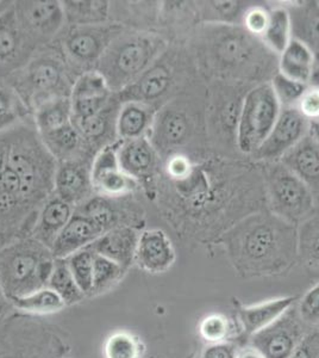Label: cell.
Returning a JSON list of instances; mask_svg holds the SVG:
<instances>
[{
    "label": "cell",
    "mask_w": 319,
    "mask_h": 358,
    "mask_svg": "<svg viewBox=\"0 0 319 358\" xmlns=\"http://www.w3.org/2000/svg\"><path fill=\"white\" fill-rule=\"evenodd\" d=\"M193 52L202 73L216 82L263 84L278 73L279 57L242 25L202 24Z\"/></svg>",
    "instance_id": "1"
},
{
    "label": "cell",
    "mask_w": 319,
    "mask_h": 358,
    "mask_svg": "<svg viewBox=\"0 0 319 358\" xmlns=\"http://www.w3.org/2000/svg\"><path fill=\"white\" fill-rule=\"evenodd\" d=\"M219 241L244 277L280 275L298 258V228L269 210L243 217Z\"/></svg>",
    "instance_id": "2"
},
{
    "label": "cell",
    "mask_w": 319,
    "mask_h": 358,
    "mask_svg": "<svg viewBox=\"0 0 319 358\" xmlns=\"http://www.w3.org/2000/svg\"><path fill=\"white\" fill-rule=\"evenodd\" d=\"M166 47L155 34H121L101 55L97 71L113 94H119L158 62Z\"/></svg>",
    "instance_id": "3"
},
{
    "label": "cell",
    "mask_w": 319,
    "mask_h": 358,
    "mask_svg": "<svg viewBox=\"0 0 319 358\" xmlns=\"http://www.w3.org/2000/svg\"><path fill=\"white\" fill-rule=\"evenodd\" d=\"M54 263L52 250L34 238L3 248L0 251V287L8 301L48 287Z\"/></svg>",
    "instance_id": "4"
},
{
    "label": "cell",
    "mask_w": 319,
    "mask_h": 358,
    "mask_svg": "<svg viewBox=\"0 0 319 358\" xmlns=\"http://www.w3.org/2000/svg\"><path fill=\"white\" fill-rule=\"evenodd\" d=\"M8 166L20 179V189L29 207H40L54 192L57 162L47 150L42 138L31 131L10 138Z\"/></svg>",
    "instance_id": "5"
},
{
    "label": "cell",
    "mask_w": 319,
    "mask_h": 358,
    "mask_svg": "<svg viewBox=\"0 0 319 358\" xmlns=\"http://www.w3.org/2000/svg\"><path fill=\"white\" fill-rule=\"evenodd\" d=\"M263 184L269 212L283 220L299 224L315 210L311 189L283 163L263 164Z\"/></svg>",
    "instance_id": "6"
},
{
    "label": "cell",
    "mask_w": 319,
    "mask_h": 358,
    "mask_svg": "<svg viewBox=\"0 0 319 358\" xmlns=\"http://www.w3.org/2000/svg\"><path fill=\"white\" fill-rule=\"evenodd\" d=\"M281 106L271 83H263L249 90L243 98L236 129V147L242 155H253L268 138Z\"/></svg>",
    "instance_id": "7"
},
{
    "label": "cell",
    "mask_w": 319,
    "mask_h": 358,
    "mask_svg": "<svg viewBox=\"0 0 319 358\" xmlns=\"http://www.w3.org/2000/svg\"><path fill=\"white\" fill-rule=\"evenodd\" d=\"M175 57H165V53L158 57L148 71L142 74L136 82L128 86L119 94L121 103L138 102L151 106V103L162 101L175 91L178 84L179 71L175 65Z\"/></svg>",
    "instance_id": "8"
},
{
    "label": "cell",
    "mask_w": 319,
    "mask_h": 358,
    "mask_svg": "<svg viewBox=\"0 0 319 358\" xmlns=\"http://www.w3.org/2000/svg\"><path fill=\"white\" fill-rule=\"evenodd\" d=\"M197 129V120L186 108L173 103L155 115L149 138L156 152L173 153L193 138Z\"/></svg>",
    "instance_id": "9"
},
{
    "label": "cell",
    "mask_w": 319,
    "mask_h": 358,
    "mask_svg": "<svg viewBox=\"0 0 319 358\" xmlns=\"http://www.w3.org/2000/svg\"><path fill=\"white\" fill-rule=\"evenodd\" d=\"M20 86L25 90V97L33 98L31 102L35 104V108L53 98L69 97L65 90H68L69 92L72 91L67 83L65 66L49 57L30 62L25 67Z\"/></svg>",
    "instance_id": "10"
},
{
    "label": "cell",
    "mask_w": 319,
    "mask_h": 358,
    "mask_svg": "<svg viewBox=\"0 0 319 358\" xmlns=\"http://www.w3.org/2000/svg\"><path fill=\"white\" fill-rule=\"evenodd\" d=\"M304 325L298 310L291 307L276 322L251 336V344L265 358H290L303 342Z\"/></svg>",
    "instance_id": "11"
},
{
    "label": "cell",
    "mask_w": 319,
    "mask_h": 358,
    "mask_svg": "<svg viewBox=\"0 0 319 358\" xmlns=\"http://www.w3.org/2000/svg\"><path fill=\"white\" fill-rule=\"evenodd\" d=\"M309 126L310 122L295 106L281 108L279 117L268 138L253 157L263 163L279 162L309 134Z\"/></svg>",
    "instance_id": "12"
},
{
    "label": "cell",
    "mask_w": 319,
    "mask_h": 358,
    "mask_svg": "<svg viewBox=\"0 0 319 358\" xmlns=\"http://www.w3.org/2000/svg\"><path fill=\"white\" fill-rule=\"evenodd\" d=\"M13 11L23 33L30 41L48 40L57 35L66 22L60 1H17Z\"/></svg>",
    "instance_id": "13"
},
{
    "label": "cell",
    "mask_w": 319,
    "mask_h": 358,
    "mask_svg": "<svg viewBox=\"0 0 319 358\" xmlns=\"http://www.w3.org/2000/svg\"><path fill=\"white\" fill-rule=\"evenodd\" d=\"M121 34L118 25H81L73 27L64 38V50L71 62L91 65L99 62L110 43Z\"/></svg>",
    "instance_id": "14"
},
{
    "label": "cell",
    "mask_w": 319,
    "mask_h": 358,
    "mask_svg": "<svg viewBox=\"0 0 319 358\" xmlns=\"http://www.w3.org/2000/svg\"><path fill=\"white\" fill-rule=\"evenodd\" d=\"M69 99L72 118H84L105 110L117 99V94L110 89L105 78L97 69H92L77 77L72 86Z\"/></svg>",
    "instance_id": "15"
},
{
    "label": "cell",
    "mask_w": 319,
    "mask_h": 358,
    "mask_svg": "<svg viewBox=\"0 0 319 358\" xmlns=\"http://www.w3.org/2000/svg\"><path fill=\"white\" fill-rule=\"evenodd\" d=\"M91 180L94 192L105 197H119L133 192L138 180L121 170L116 143L101 148L91 164Z\"/></svg>",
    "instance_id": "16"
},
{
    "label": "cell",
    "mask_w": 319,
    "mask_h": 358,
    "mask_svg": "<svg viewBox=\"0 0 319 358\" xmlns=\"http://www.w3.org/2000/svg\"><path fill=\"white\" fill-rule=\"evenodd\" d=\"M110 228L94 216L87 215L74 209L68 224L61 231L52 246L55 259H65L75 252L94 244Z\"/></svg>",
    "instance_id": "17"
},
{
    "label": "cell",
    "mask_w": 319,
    "mask_h": 358,
    "mask_svg": "<svg viewBox=\"0 0 319 358\" xmlns=\"http://www.w3.org/2000/svg\"><path fill=\"white\" fill-rule=\"evenodd\" d=\"M94 192L91 165L77 160L57 163L54 180V194L57 197L77 208L92 199Z\"/></svg>",
    "instance_id": "18"
},
{
    "label": "cell",
    "mask_w": 319,
    "mask_h": 358,
    "mask_svg": "<svg viewBox=\"0 0 319 358\" xmlns=\"http://www.w3.org/2000/svg\"><path fill=\"white\" fill-rule=\"evenodd\" d=\"M135 262L147 273L167 271L175 262V250L170 236L161 229H146L140 233Z\"/></svg>",
    "instance_id": "19"
},
{
    "label": "cell",
    "mask_w": 319,
    "mask_h": 358,
    "mask_svg": "<svg viewBox=\"0 0 319 358\" xmlns=\"http://www.w3.org/2000/svg\"><path fill=\"white\" fill-rule=\"evenodd\" d=\"M138 236L140 233L135 228L118 226L104 233L94 244L89 245V248L96 255L121 265L126 271L135 262Z\"/></svg>",
    "instance_id": "20"
},
{
    "label": "cell",
    "mask_w": 319,
    "mask_h": 358,
    "mask_svg": "<svg viewBox=\"0 0 319 358\" xmlns=\"http://www.w3.org/2000/svg\"><path fill=\"white\" fill-rule=\"evenodd\" d=\"M283 5L291 20L292 38L302 42L319 60V1L305 0Z\"/></svg>",
    "instance_id": "21"
},
{
    "label": "cell",
    "mask_w": 319,
    "mask_h": 358,
    "mask_svg": "<svg viewBox=\"0 0 319 358\" xmlns=\"http://www.w3.org/2000/svg\"><path fill=\"white\" fill-rule=\"evenodd\" d=\"M75 208L57 195L50 196L40 208L33 227V238L48 248L73 216Z\"/></svg>",
    "instance_id": "22"
},
{
    "label": "cell",
    "mask_w": 319,
    "mask_h": 358,
    "mask_svg": "<svg viewBox=\"0 0 319 358\" xmlns=\"http://www.w3.org/2000/svg\"><path fill=\"white\" fill-rule=\"evenodd\" d=\"M116 151L121 170L136 180L148 177L156 167L158 152L147 136L119 141L116 143Z\"/></svg>",
    "instance_id": "23"
},
{
    "label": "cell",
    "mask_w": 319,
    "mask_h": 358,
    "mask_svg": "<svg viewBox=\"0 0 319 358\" xmlns=\"http://www.w3.org/2000/svg\"><path fill=\"white\" fill-rule=\"evenodd\" d=\"M279 162L299 177L312 192H319V145L310 135L287 152Z\"/></svg>",
    "instance_id": "24"
},
{
    "label": "cell",
    "mask_w": 319,
    "mask_h": 358,
    "mask_svg": "<svg viewBox=\"0 0 319 358\" xmlns=\"http://www.w3.org/2000/svg\"><path fill=\"white\" fill-rule=\"evenodd\" d=\"M34 42L20 29L13 8L0 16V71L23 64Z\"/></svg>",
    "instance_id": "25"
},
{
    "label": "cell",
    "mask_w": 319,
    "mask_h": 358,
    "mask_svg": "<svg viewBox=\"0 0 319 358\" xmlns=\"http://www.w3.org/2000/svg\"><path fill=\"white\" fill-rule=\"evenodd\" d=\"M40 138H42L47 150L50 152V155L57 159V163L73 160L86 162L84 157L89 155V151H94L85 143V140L81 138L73 122L57 131L40 135Z\"/></svg>",
    "instance_id": "26"
},
{
    "label": "cell",
    "mask_w": 319,
    "mask_h": 358,
    "mask_svg": "<svg viewBox=\"0 0 319 358\" xmlns=\"http://www.w3.org/2000/svg\"><path fill=\"white\" fill-rule=\"evenodd\" d=\"M154 106L138 102L121 103L116 118V135L119 141L144 138L150 133L155 118Z\"/></svg>",
    "instance_id": "27"
},
{
    "label": "cell",
    "mask_w": 319,
    "mask_h": 358,
    "mask_svg": "<svg viewBox=\"0 0 319 358\" xmlns=\"http://www.w3.org/2000/svg\"><path fill=\"white\" fill-rule=\"evenodd\" d=\"M117 101H119V98L99 114L89 117L72 118L74 127L91 150H94V147H101V150L109 146L107 140L112 138V135H116V118L119 110L118 108H121V106L118 108L114 106Z\"/></svg>",
    "instance_id": "28"
},
{
    "label": "cell",
    "mask_w": 319,
    "mask_h": 358,
    "mask_svg": "<svg viewBox=\"0 0 319 358\" xmlns=\"http://www.w3.org/2000/svg\"><path fill=\"white\" fill-rule=\"evenodd\" d=\"M295 301V296L279 297L258 305L243 307L239 314L243 330L249 336L259 334L260 331L265 330L286 313Z\"/></svg>",
    "instance_id": "29"
},
{
    "label": "cell",
    "mask_w": 319,
    "mask_h": 358,
    "mask_svg": "<svg viewBox=\"0 0 319 358\" xmlns=\"http://www.w3.org/2000/svg\"><path fill=\"white\" fill-rule=\"evenodd\" d=\"M315 64V55L302 42L292 38L279 55L278 72L295 82L307 85Z\"/></svg>",
    "instance_id": "30"
},
{
    "label": "cell",
    "mask_w": 319,
    "mask_h": 358,
    "mask_svg": "<svg viewBox=\"0 0 319 358\" xmlns=\"http://www.w3.org/2000/svg\"><path fill=\"white\" fill-rule=\"evenodd\" d=\"M198 21L202 24L242 25L246 11L255 1H198L195 3Z\"/></svg>",
    "instance_id": "31"
},
{
    "label": "cell",
    "mask_w": 319,
    "mask_h": 358,
    "mask_svg": "<svg viewBox=\"0 0 319 358\" xmlns=\"http://www.w3.org/2000/svg\"><path fill=\"white\" fill-rule=\"evenodd\" d=\"M72 122V106L69 97L49 99L35 108V127L38 135L60 129Z\"/></svg>",
    "instance_id": "32"
},
{
    "label": "cell",
    "mask_w": 319,
    "mask_h": 358,
    "mask_svg": "<svg viewBox=\"0 0 319 358\" xmlns=\"http://www.w3.org/2000/svg\"><path fill=\"white\" fill-rule=\"evenodd\" d=\"M298 228V258L311 273L319 275V209L313 210Z\"/></svg>",
    "instance_id": "33"
},
{
    "label": "cell",
    "mask_w": 319,
    "mask_h": 358,
    "mask_svg": "<svg viewBox=\"0 0 319 358\" xmlns=\"http://www.w3.org/2000/svg\"><path fill=\"white\" fill-rule=\"evenodd\" d=\"M261 40L278 57L291 42V20L283 5L269 10V21Z\"/></svg>",
    "instance_id": "34"
},
{
    "label": "cell",
    "mask_w": 319,
    "mask_h": 358,
    "mask_svg": "<svg viewBox=\"0 0 319 358\" xmlns=\"http://www.w3.org/2000/svg\"><path fill=\"white\" fill-rule=\"evenodd\" d=\"M66 22L74 27L99 25L109 17L107 1H62Z\"/></svg>",
    "instance_id": "35"
},
{
    "label": "cell",
    "mask_w": 319,
    "mask_h": 358,
    "mask_svg": "<svg viewBox=\"0 0 319 358\" xmlns=\"http://www.w3.org/2000/svg\"><path fill=\"white\" fill-rule=\"evenodd\" d=\"M48 287L59 294L66 305H73L85 296L77 287L67 259H55L53 271L49 278Z\"/></svg>",
    "instance_id": "36"
},
{
    "label": "cell",
    "mask_w": 319,
    "mask_h": 358,
    "mask_svg": "<svg viewBox=\"0 0 319 358\" xmlns=\"http://www.w3.org/2000/svg\"><path fill=\"white\" fill-rule=\"evenodd\" d=\"M18 310L29 313L49 314L62 310L66 303L57 292L49 287L36 290L25 296L16 297L10 300Z\"/></svg>",
    "instance_id": "37"
},
{
    "label": "cell",
    "mask_w": 319,
    "mask_h": 358,
    "mask_svg": "<svg viewBox=\"0 0 319 358\" xmlns=\"http://www.w3.org/2000/svg\"><path fill=\"white\" fill-rule=\"evenodd\" d=\"M66 259L84 295L94 294V252L86 248Z\"/></svg>",
    "instance_id": "38"
},
{
    "label": "cell",
    "mask_w": 319,
    "mask_h": 358,
    "mask_svg": "<svg viewBox=\"0 0 319 358\" xmlns=\"http://www.w3.org/2000/svg\"><path fill=\"white\" fill-rule=\"evenodd\" d=\"M24 101L16 90L0 85V134L8 131L25 114Z\"/></svg>",
    "instance_id": "39"
},
{
    "label": "cell",
    "mask_w": 319,
    "mask_h": 358,
    "mask_svg": "<svg viewBox=\"0 0 319 358\" xmlns=\"http://www.w3.org/2000/svg\"><path fill=\"white\" fill-rule=\"evenodd\" d=\"M126 270L109 258L94 253V293H103L117 283Z\"/></svg>",
    "instance_id": "40"
},
{
    "label": "cell",
    "mask_w": 319,
    "mask_h": 358,
    "mask_svg": "<svg viewBox=\"0 0 319 358\" xmlns=\"http://www.w3.org/2000/svg\"><path fill=\"white\" fill-rule=\"evenodd\" d=\"M271 85L281 108L297 106L300 98L303 97V94L309 87L305 84L295 82L290 78L285 77L279 72L272 78Z\"/></svg>",
    "instance_id": "41"
},
{
    "label": "cell",
    "mask_w": 319,
    "mask_h": 358,
    "mask_svg": "<svg viewBox=\"0 0 319 358\" xmlns=\"http://www.w3.org/2000/svg\"><path fill=\"white\" fill-rule=\"evenodd\" d=\"M106 358H140L141 351L135 338L129 334H114L106 341Z\"/></svg>",
    "instance_id": "42"
},
{
    "label": "cell",
    "mask_w": 319,
    "mask_h": 358,
    "mask_svg": "<svg viewBox=\"0 0 319 358\" xmlns=\"http://www.w3.org/2000/svg\"><path fill=\"white\" fill-rule=\"evenodd\" d=\"M199 332L202 339L207 343L211 344L224 343L230 332V324L224 315L211 314L209 317L202 319L199 325Z\"/></svg>",
    "instance_id": "43"
},
{
    "label": "cell",
    "mask_w": 319,
    "mask_h": 358,
    "mask_svg": "<svg viewBox=\"0 0 319 358\" xmlns=\"http://www.w3.org/2000/svg\"><path fill=\"white\" fill-rule=\"evenodd\" d=\"M269 10L263 3L253 5L243 17L242 27L253 36L261 37L266 31L269 21Z\"/></svg>",
    "instance_id": "44"
},
{
    "label": "cell",
    "mask_w": 319,
    "mask_h": 358,
    "mask_svg": "<svg viewBox=\"0 0 319 358\" xmlns=\"http://www.w3.org/2000/svg\"><path fill=\"white\" fill-rule=\"evenodd\" d=\"M297 310L305 325H319V283L304 295Z\"/></svg>",
    "instance_id": "45"
},
{
    "label": "cell",
    "mask_w": 319,
    "mask_h": 358,
    "mask_svg": "<svg viewBox=\"0 0 319 358\" xmlns=\"http://www.w3.org/2000/svg\"><path fill=\"white\" fill-rule=\"evenodd\" d=\"M295 108L309 122L319 120V90L307 87L305 94L300 98L299 103Z\"/></svg>",
    "instance_id": "46"
},
{
    "label": "cell",
    "mask_w": 319,
    "mask_h": 358,
    "mask_svg": "<svg viewBox=\"0 0 319 358\" xmlns=\"http://www.w3.org/2000/svg\"><path fill=\"white\" fill-rule=\"evenodd\" d=\"M166 169L167 173L174 182H180L190 176L193 165L191 164L188 157L177 153V155H170L168 158Z\"/></svg>",
    "instance_id": "47"
},
{
    "label": "cell",
    "mask_w": 319,
    "mask_h": 358,
    "mask_svg": "<svg viewBox=\"0 0 319 358\" xmlns=\"http://www.w3.org/2000/svg\"><path fill=\"white\" fill-rule=\"evenodd\" d=\"M236 352L230 344L218 343V344H211L207 350L204 351L202 358H236Z\"/></svg>",
    "instance_id": "48"
},
{
    "label": "cell",
    "mask_w": 319,
    "mask_h": 358,
    "mask_svg": "<svg viewBox=\"0 0 319 358\" xmlns=\"http://www.w3.org/2000/svg\"><path fill=\"white\" fill-rule=\"evenodd\" d=\"M3 134H0V177L8 166V151H10V138Z\"/></svg>",
    "instance_id": "49"
},
{
    "label": "cell",
    "mask_w": 319,
    "mask_h": 358,
    "mask_svg": "<svg viewBox=\"0 0 319 358\" xmlns=\"http://www.w3.org/2000/svg\"><path fill=\"white\" fill-rule=\"evenodd\" d=\"M290 358H313L312 346L306 342H302Z\"/></svg>",
    "instance_id": "50"
},
{
    "label": "cell",
    "mask_w": 319,
    "mask_h": 358,
    "mask_svg": "<svg viewBox=\"0 0 319 358\" xmlns=\"http://www.w3.org/2000/svg\"><path fill=\"white\" fill-rule=\"evenodd\" d=\"M307 86L319 90V60H317V59H315V64L312 67L311 76H310Z\"/></svg>",
    "instance_id": "51"
},
{
    "label": "cell",
    "mask_w": 319,
    "mask_h": 358,
    "mask_svg": "<svg viewBox=\"0 0 319 358\" xmlns=\"http://www.w3.org/2000/svg\"><path fill=\"white\" fill-rule=\"evenodd\" d=\"M236 358H265V356L251 346L239 351V354L236 355Z\"/></svg>",
    "instance_id": "52"
},
{
    "label": "cell",
    "mask_w": 319,
    "mask_h": 358,
    "mask_svg": "<svg viewBox=\"0 0 319 358\" xmlns=\"http://www.w3.org/2000/svg\"><path fill=\"white\" fill-rule=\"evenodd\" d=\"M309 135L319 145V120L311 121L309 126Z\"/></svg>",
    "instance_id": "53"
},
{
    "label": "cell",
    "mask_w": 319,
    "mask_h": 358,
    "mask_svg": "<svg viewBox=\"0 0 319 358\" xmlns=\"http://www.w3.org/2000/svg\"><path fill=\"white\" fill-rule=\"evenodd\" d=\"M13 5H10V3L8 1H0V16L3 15V13H6L8 10L13 8Z\"/></svg>",
    "instance_id": "54"
},
{
    "label": "cell",
    "mask_w": 319,
    "mask_h": 358,
    "mask_svg": "<svg viewBox=\"0 0 319 358\" xmlns=\"http://www.w3.org/2000/svg\"><path fill=\"white\" fill-rule=\"evenodd\" d=\"M5 300H8V299L5 296L3 290H1V287H0V313L4 310Z\"/></svg>",
    "instance_id": "55"
}]
</instances>
